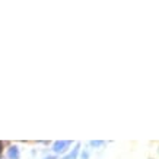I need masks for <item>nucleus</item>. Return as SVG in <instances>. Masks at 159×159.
I'll use <instances>...</instances> for the list:
<instances>
[{
	"instance_id": "1",
	"label": "nucleus",
	"mask_w": 159,
	"mask_h": 159,
	"mask_svg": "<svg viewBox=\"0 0 159 159\" xmlns=\"http://www.w3.org/2000/svg\"><path fill=\"white\" fill-rule=\"evenodd\" d=\"M70 145H72V142H69V140H58L53 145L54 153H63Z\"/></svg>"
},
{
	"instance_id": "2",
	"label": "nucleus",
	"mask_w": 159,
	"mask_h": 159,
	"mask_svg": "<svg viewBox=\"0 0 159 159\" xmlns=\"http://www.w3.org/2000/svg\"><path fill=\"white\" fill-rule=\"evenodd\" d=\"M7 158L9 159H19V149L16 146H10L7 150Z\"/></svg>"
},
{
	"instance_id": "3",
	"label": "nucleus",
	"mask_w": 159,
	"mask_h": 159,
	"mask_svg": "<svg viewBox=\"0 0 159 159\" xmlns=\"http://www.w3.org/2000/svg\"><path fill=\"white\" fill-rule=\"evenodd\" d=\"M79 149H80V146L76 145V148H75V149H73L69 155H66V156H64L63 159H77V155H79Z\"/></svg>"
},
{
	"instance_id": "4",
	"label": "nucleus",
	"mask_w": 159,
	"mask_h": 159,
	"mask_svg": "<svg viewBox=\"0 0 159 159\" xmlns=\"http://www.w3.org/2000/svg\"><path fill=\"white\" fill-rule=\"evenodd\" d=\"M102 145H104V142H101V140H92L91 142V146H93V148H99Z\"/></svg>"
},
{
	"instance_id": "5",
	"label": "nucleus",
	"mask_w": 159,
	"mask_h": 159,
	"mask_svg": "<svg viewBox=\"0 0 159 159\" xmlns=\"http://www.w3.org/2000/svg\"><path fill=\"white\" fill-rule=\"evenodd\" d=\"M82 159H89V153H88L86 150H85V152H82Z\"/></svg>"
},
{
	"instance_id": "6",
	"label": "nucleus",
	"mask_w": 159,
	"mask_h": 159,
	"mask_svg": "<svg viewBox=\"0 0 159 159\" xmlns=\"http://www.w3.org/2000/svg\"><path fill=\"white\" fill-rule=\"evenodd\" d=\"M44 159H56V156H47V158H44Z\"/></svg>"
},
{
	"instance_id": "7",
	"label": "nucleus",
	"mask_w": 159,
	"mask_h": 159,
	"mask_svg": "<svg viewBox=\"0 0 159 159\" xmlns=\"http://www.w3.org/2000/svg\"><path fill=\"white\" fill-rule=\"evenodd\" d=\"M2 148H3V143L0 142V152H2Z\"/></svg>"
}]
</instances>
